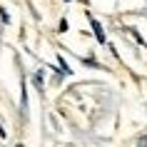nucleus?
Listing matches in <instances>:
<instances>
[{"mask_svg":"<svg viewBox=\"0 0 147 147\" xmlns=\"http://www.w3.org/2000/svg\"><path fill=\"white\" fill-rule=\"evenodd\" d=\"M92 28H95V35H97V40H100V42H105V32H102V28H100V23H97V20H92Z\"/></svg>","mask_w":147,"mask_h":147,"instance_id":"1","label":"nucleus"},{"mask_svg":"<svg viewBox=\"0 0 147 147\" xmlns=\"http://www.w3.org/2000/svg\"><path fill=\"white\" fill-rule=\"evenodd\" d=\"M0 18H3V23H10V15L5 13V10H0Z\"/></svg>","mask_w":147,"mask_h":147,"instance_id":"2","label":"nucleus"},{"mask_svg":"<svg viewBox=\"0 0 147 147\" xmlns=\"http://www.w3.org/2000/svg\"><path fill=\"white\" fill-rule=\"evenodd\" d=\"M137 147H147V140H140V145Z\"/></svg>","mask_w":147,"mask_h":147,"instance_id":"3","label":"nucleus"}]
</instances>
